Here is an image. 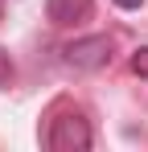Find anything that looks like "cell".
<instances>
[{"mask_svg":"<svg viewBox=\"0 0 148 152\" xmlns=\"http://www.w3.org/2000/svg\"><path fill=\"white\" fill-rule=\"evenodd\" d=\"M115 4H119V8H140L144 0H115Z\"/></svg>","mask_w":148,"mask_h":152,"instance_id":"6","label":"cell"},{"mask_svg":"<svg viewBox=\"0 0 148 152\" xmlns=\"http://www.w3.org/2000/svg\"><path fill=\"white\" fill-rule=\"evenodd\" d=\"M132 70H136L140 78H148V45H144V50H136V53H132Z\"/></svg>","mask_w":148,"mask_h":152,"instance_id":"4","label":"cell"},{"mask_svg":"<svg viewBox=\"0 0 148 152\" xmlns=\"http://www.w3.org/2000/svg\"><path fill=\"white\" fill-rule=\"evenodd\" d=\"M45 12L53 25H78L91 17V0H45Z\"/></svg>","mask_w":148,"mask_h":152,"instance_id":"3","label":"cell"},{"mask_svg":"<svg viewBox=\"0 0 148 152\" xmlns=\"http://www.w3.org/2000/svg\"><path fill=\"white\" fill-rule=\"evenodd\" d=\"M12 78V62H8V53L0 50V82H8Z\"/></svg>","mask_w":148,"mask_h":152,"instance_id":"5","label":"cell"},{"mask_svg":"<svg viewBox=\"0 0 148 152\" xmlns=\"http://www.w3.org/2000/svg\"><path fill=\"white\" fill-rule=\"evenodd\" d=\"M45 144H49L53 152H86V148H91V124H86L78 111H70V115L53 119Z\"/></svg>","mask_w":148,"mask_h":152,"instance_id":"1","label":"cell"},{"mask_svg":"<svg viewBox=\"0 0 148 152\" xmlns=\"http://www.w3.org/2000/svg\"><path fill=\"white\" fill-rule=\"evenodd\" d=\"M107 58H111L107 37H78L66 45V66L74 70H99V66H107Z\"/></svg>","mask_w":148,"mask_h":152,"instance_id":"2","label":"cell"}]
</instances>
